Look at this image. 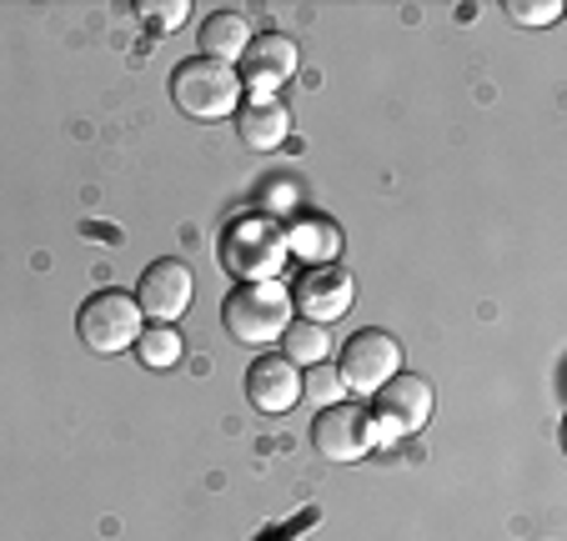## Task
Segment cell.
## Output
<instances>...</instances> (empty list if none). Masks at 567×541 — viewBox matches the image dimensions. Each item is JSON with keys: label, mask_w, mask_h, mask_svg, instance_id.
Returning <instances> with one entry per match:
<instances>
[{"label": "cell", "mask_w": 567, "mask_h": 541, "mask_svg": "<svg viewBox=\"0 0 567 541\" xmlns=\"http://www.w3.org/2000/svg\"><path fill=\"white\" fill-rule=\"evenodd\" d=\"M287 256V221H277L267 211L236 216L221 236V266L236 281H277Z\"/></svg>", "instance_id": "6da1fadb"}, {"label": "cell", "mask_w": 567, "mask_h": 541, "mask_svg": "<svg viewBox=\"0 0 567 541\" xmlns=\"http://www.w3.org/2000/svg\"><path fill=\"white\" fill-rule=\"evenodd\" d=\"M291 316H297L291 311V291L281 281H241L221 301V326L241 346H271V341H281Z\"/></svg>", "instance_id": "7a4b0ae2"}, {"label": "cell", "mask_w": 567, "mask_h": 541, "mask_svg": "<svg viewBox=\"0 0 567 541\" xmlns=\"http://www.w3.org/2000/svg\"><path fill=\"white\" fill-rule=\"evenodd\" d=\"M241 71L236 65H216L206 55H192L172 71V101L182 116L192 121H226L241 106Z\"/></svg>", "instance_id": "3957f363"}, {"label": "cell", "mask_w": 567, "mask_h": 541, "mask_svg": "<svg viewBox=\"0 0 567 541\" xmlns=\"http://www.w3.org/2000/svg\"><path fill=\"white\" fill-rule=\"evenodd\" d=\"M141 331H146V316H141L136 296L116 291V287L86 296L81 311H75V336L86 341V351H96V356H121V351H131Z\"/></svg>", "instance_id": "277c9868"}, {"label": "cell", "mask_w": 567, "mask_h": 541, "mask_svg": "<svg viewBox=\"0 0 567 541\" xmlns=\"http://www.w3.org/2000/svg\"><path fill=\"white\" fill-rule=\"evenodd\" d=\"M396 372H402V346H396L392 331L362 326L357 336H347V341H342V361H337L342 392L377 396Z\"/></svg>", "instance_id": "5b68a950"}, {"label": "cell", "mask_w": 567, "mask_h": 541, "mask_svg": "<svg viewBox=\"0 0 567 541\" xmlns=\"http://www.w3.org/2000/svg\"><path fill=\"white\" fill-rule=\"evenodd\" d=\"M131 296H136L141 316H151V326H176L196 296L192 266L176 261V256H161V261H151L146 271H141V287L131 291Z\"/></svg>", "instance_id": "8992f818"}, {"label": "cell", "mask_w": 567, "mask_h": 541, "mask_svg": "<svg viewBox=\"0 0 567 541\" xmlns=\"http://www.w3.org/2000/svg\"><path fill=\"white\" fill-rule=\"evenodd\" d=\"M432 422V382L417 372H396L392 382L377 392V441H396V436H412Z\"/></svg>", "instance_id": "52a82bcc"}, {"label": "cell", "mask_w": 567, "mask_h": 541, "mask_svg": "<svg viewBox=\"0 0 567 541\" xmlns=\"http://www.w3.org/2000/svg\"><path fill=\"white\" fill-rule=\"evenodd\" d=\"M311 446H317L321 461H362L377 446V426L372 412L357 402H337L321 406L317 422H311Z\"/></svg>", "instance_id": "ba28073f"}, {"label": "cell", "mask_w": 567, "mask_h": 541, "mask_svg": "<svg viewBox=\"0 0 567 541\" xmlns=\"http://www.w3.org/2000/svg\"><path fill=\"white\" fill-rule=\"evenodd\" d=\"M352 301H357V287L342 266H307L297 277V287H291V311L301 321H317V326L342 321L352 311Z\"/></svg>", "instance_id": "9c48e42d"}, {"label": "cell", "mask_w": 567, "mask_h": 541, "mask_svg": "<svg viewBox=\"0 0 567 541\" xmlns=\"http://www.w3.org/2000/svg\"><path fill=\"white\" fill-rule=\"evenodd\" d=\"M307 396V382H301V366L287 361L281 351H267L247 366V402L257 406L261 416H287L291 406Z\"/></svg>", "instance_id": "30bf717a"}, {"label": "cell", "mask_w": 567, "mask_h": 541, "mask_svg": "<svg viewBox=\"0 0 567 541\" xmlns=\"http://www.w3.org/2000/svg\"><path fill=\"white\" fill-rule=\"evenodd\" d=\"M241 61H247V85L251 91H257V96H277V85H287L291 75H297L301 51H297L291 35L267 31V35H251V45H247Z\"/></svg>", "instance_id": "8fae6325"}, {"label": "cell", "mask_w": 567, "mask_h": 541, "mask_svg": "<svg viewBox=\"0 0 567 541\" xmlns=\"http://www.w3.org/2000/svg\"><path fill=\"white\" fill-rule=\"evenodd\" d=\"M236 136L247 141L251 150H277L281 141L291 136V111L281 96H241V106H236Z\"/></svg>", "instance_id": "7c38bea8"}, {"label": "cell", "mask_w": 567, "mask_h": 541, "mask_svg": "<svg viewBox=\"0 0 567 541\" xmlns=\"http://www.w3.org/2000/svg\"><path fill=\"white\" fill-rule=\"evenodd\" d=\"M247 45H251V21L241 11L206 15V25H202V55H206V61L231 65V61H241V55H247Z\"/></svg>", "instance_id": "4fadbf2b"}, {"label": "cell", "mask_w": 567, "mask_h": 541, "mask_svg": "<svg viewBox=\"0 0 567 541\" xmlns=\"http://www.w3.org/2000/svg\"><path fill=\"white\" fill-rule=\"evenodd\" d=\"M287 251L301 256V261H317V266H337V251H342V231L321 216H297L287 221Z\"/></svg>", "instance_id": "5bb4252c"}, {"label": "cell", "mask_w": 567, "mask_h": 541, "mask_svg": "<svg viewBox=\"0 0 567 541\" xmlns=\"http://www.w3.org/2000/svg\"><path fill=\"white\" fill-rule=\"evenodd\" d=\"M327 346H332V336H327V326H317V321L291 316V326L281 331V356L297 361V366H321Z\"/></svg>", "instance_id": "9a60e30c"}, {"label": "cell", "mask_w": 567, "mask_h": 541, "mask_svg": "<svg viewBox=\"0 0 567 541\" xmlns=\"http://www.w3.org/2000/svg\"><path fill=\"white\" fill-rule=\"evenodd\" d=\"M131 351L141 356V366H151V372H166V366H176V361L186 356V341H182V331H176V326H146Z\"/></svg>", "instance_id": "2e32d148"}, {"label": "cell", "mask_w": 567, "mask_h": 541, "mask_svg": "<svg viewBox=\"0 0 567 541\" xmlns=\"http://www.w3.org/2000/svg\"><path fill=\"white\" fill-rule=\"evenodd\" d=\"M517 25H553L563 15V0H507L503 6Z\"/></svg>", "instance_id": "e0dca14e"}, {"label": "cell", "mask_w": 567, "mask_h": 541, "mask_svg": "<svg viewBox=\"0 0 567 541\" xmlns=\"http://www.w3.org/2000/svg\"><path fill=\"white\" fill-rule=\"evenodd\" d=\"M301 382H307V392L317 396L321 406H337V396H342V376H337V366H327V361H321L311 376H301Z\"/></svg>", "instance_id": "ac0fdd59"}, {"label": "cell", "mask_w": 567, "mask_h": 541, "mask_svg": "<svg viewBox=\"0 0 567 541\" xmlns=\"http://www.w3.org/2000/svg\"><path fill=\"white\" fill-rule=\"evenodd\" d=\"M136 11H141V15H151V21H156V25H166V31H176V25H182L186 15H192V6H186V0H172V6H156V0H141Z\"/></svg>", "instance_id": "d6986e66"}]
</instances>
